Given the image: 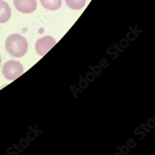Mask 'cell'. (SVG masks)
Instances as JSON below:
<instances>
[{
	"label": "cell",
	"mask_w": 155,
	"mask_h": 155,
	"mask_svg": "<svg viewBox=\"0 0 155 155\" xmlns=\"http://www.w3.org/2000/svg\"><path fill=\"white\" fill-rule=\"evenodd\" d=\"M6 48L11 55L21 57L26 54L28 44L24 37L18 34H12L7 38Z\"/></svg>",
	"instance_id": "1"
},
{
	"label": "cell",
	"mask_w": 155,
	"mask_h": 155,
	"mask_svg": "<svg viewBox=\"0 0 155 155\" xmlns=\"http://www.w3.org/2000/svg\"><path fill=\"white\" fill-rule=\"evenodd\" d=\"M24 71L23 67L20 62L15 60H9L3 67V73L6 78L15 80L19 77Z\"/></svg>",
	"instance_id": "2"
},
{
	"label": "cell",
	"mask_w": 155,
	"mask_h": 155,
	"mask_svg": "<svg viewBox=\"0 0 155 155\" xmlns=\"http://www.w3.org/2000/svg\"><path fill=\"white\" fill-rule=\"evenodd\" d=\"M56 44V41L53 37L46 35L43 38H38L35 43V49L38 55H45L48 51Z\"/></svg>",
	"instance_id": "3"
},
{
	"label": "cell",
	"mask_w": 155,
	"mask_h": 155,
	"mask_svg": "<svg viewBox=\"0 0 155 155\" xmlns=\"http://www.w3.org/2000/svg\"><path fill=\"white\" fill-rule=\"evenodd\" d=\"M14 5L18 11L25 14H30L37 8L36 0H14Z\"/></svg>",
	"instance_id": "4"
},
{
	"label": "cell",
	"mask_w": 155,
	"mask_h": 155,
	"mask_svg": "<svg viewBox=\"0 0 155 155\" xmlns=\"http://www.w3.org/2000/svg\"><path fill=\"white\" fill-rule=\"evenodd\" d=\"M11 16V10L9 5L3 0H0V23L6 22Z\"/></svg>",
	"instance_id": "5"
},
{
	"label": "cell",
	"mask_w": 155,
	"mask_h": 155,
	"mask_svg": "<svg viewBox=\"0 0 155 155\" xmlns=\"http://www.w3.org/2000/svg\"><path fill=\"white\" fill-rule=\"evenodd\" d=\"M42 5L50 11H56L61 6V0H40Z\"/></svg>",
	"instance_id": "6"
},
{
	"label": "cell",
	"mask_w": 155,
	"mask_h": 155,
	"mask_svg": "<svg viewBox=\"0 0 155 155\" xmlns=\"http://www.w3.org/2000/svg\"><path fill=\"white\" fill-rule=\"evenodd\" d=\"M67 5L73 9H82L86 3V0H65Z\"/></svg>",
	"instance_id": "7"
},
{
	"label": "cell",
	"mask_w": 155,
	"mask_h": 155,
	"mask_svg": "<svg viewBox=\"0 0 155 155\" xmlns=\"http://www.w3.org/2000/svg\"><path fill=\"white\" fill-rule=\"evenodd\" d=\"M1 61H2L1 60V57H0V63H1Z\"/></svg>",
	"instance_id": "8"
}]
</instances>
